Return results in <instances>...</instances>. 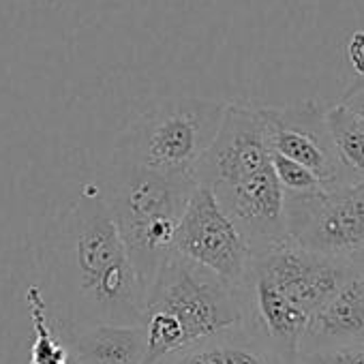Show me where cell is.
I'll return each instance as SVG.
<instances>
[{"label":"cell","mask_w":364,"mask_h":364,"mask_svg":"<svg viewBox=\"0 0 364 364\" xmlns=\"http://www.w3.org/2000/svg\"><path fill=\"white\" fill-rule=\"evenodd\" d=\"M171 251L180 253L230 283H240L251 264V247L215 193L196 185L182 210Z\"/></svg>","instance_id":"cell-6"},{"label":"cell","mask_w":364,"mask_h":364,"mask_svg":"<svg viewBox=\"0 0 364 364\" xmlns=\"http://www.w3.org/2000/svg\"><path fill=\"white\" fill-rule=\"evenodd\" d=\"M240 321L238 285L171 251L146 291L144 364H154Z\"/></svg>","instance_id":"cell-2"},{"label":"cell","mask_w":364,"mask_h":364,"mask_svg":"<svg viewBox=\"0 0 364 364\" xmlns=\"http://www.w3.org/2000/svg\"><path fill=\"white\" fill-rule=\"evenodd\" d=\"M251 266L309 315L355 272L351 262L315 253L289 238L253 255Z\"/></svg>","instance_id":"cell-8"},{"label":"cell","mask_w":364,"mask_h":364,"mask_svg":"<svg viewBox=\"0 0 364 364\" xmlns=\"http://www.w3.org/2000/svg\"><path fill=\"white\" fill-rule=\"evenodd\" d=\"M196 185V176L159 173L112 154L101 193L146 285L171 253L178 221Z\"/></svg>","instance_id":"cell-3"},{"label":"cell","mask_w":364,"mask_h":364,"mask_svg":"<svg viewBox=\"0 0 364 364\" xmlns=\"http://www.w3.org/2000/svg\"><path fill=\"white\" fill-rule=\"evenodd\" d=\"M63 341L69 347L73 364H144L146 336L139 323H97Z\"/></svg>","instance_id":"cell-13"},{"label":"cell","mask_w":364,"mask_h":364,"mask_svg":"<svg viewBox=\"0 0 364 364\" xmlns=\"http://www.w3.org/2000/svg\"><path fill=\"white\" fill-rule=\"evenodd\" d=\"M225 112L223 101L167 97L141 112L120 133L114 156L169 176H196Z\"/></svg>","instance_id":"cell-4"},{"label":"cell","mask_w":364,"mask_h":364,"mask_svg":"<svg viewBox=\"0 0 364 364\" xmlns=\"http://www.w3.org/2000/svg\"><path fill=\"white\" fill-rule=\"evenodd\" d=\"M364 338V277L355 270L309 319L300 349Z\"/></svg>","instance_id":"cell-12"},{"label":"cell","mask_w":364,"mask_h":364,"mask_svg":"<svg viewBox=\"0 0 364 364\" xmlns=\"http://www.w3.org/2000/svg\"><path fill=\"white\" fill-rule=\"evenodd\" d=\"M353 266H355V270H358V272H360V274L364 277V255H360V257H358V259L353 262Z\"/></svg>","instance_id":"cell-19"},{"label":"cell","mask_w":364,"mask_h":364,"mask_svg":"<svg viewBox=\"0 0 364 364\" xmlns=\"http://www.w3.org/2000/svg\"><path fill=\"white\" fill-rule=\"evenodd\" d=\"M294 364H364V338L300 349Z\"/></svg>","instance_id":"cell-17"},{"label":"cell","mask_w":364,"mask_h":364,"mask_svg":"<svg viewBox=\"0 0 364 364\" xmlns=\"http://www.w3.org/2000/svg\"><path fill=\"white\" fill-rule=\"evenodd\" d=\"M215 198L242 232L253 255L287 238L285 191L274 176L272 163L238 185L215 193Z\"/></svg>","instance_id":"cell-10"},{"label":"cell","mask_w":364,"mask_h":364,"mask_svg":"<svg viewBox=\"0 0 364 364\" xmlns=\"http://www.w3.org/2000/svg\"><path fill=\"white\" fill-rule=\"evenodd\" d=\"M154 364H294V360L262 332L240 321Z\"/></svg>","instance_id":"cell-11"},{"label":"cell","mask_w":364,"mask_h":364,"mask_svg":"<svg viewBox=\"0 0 364 364\" xmlns=\"http://www.w3.org/2000/svg\"><path fill=\"white\" fill-rule=\"evenodd\" d=\"M272 169L285 196H304L326 189L323 182L309 167L285 154L272 152Z\"/></svg>","instance_id":"cell-16"},{"label":"cell","mask_w":364,"mask_h":364,"mask_svg":"<svg viewBox=\"0 0 364 364\" xmlns=\"http://www.w3.org/2000/svg\"><path fill=\"white\" fill-rule=\"evenodd\" d=\"M28 311H31V323H33V343H31V360L28 364H73V358L69 353L67 343L58 334L48 300L41 287L33 285L26 294Z\"/></svg>","instance_id":"cell-15"},{"label":"cell","mask_w":364,"mask_h":364,"mask_svg":"<svg viewBox=\"0 0 364 364\" xmlns=\"http://www.w3.org/2000/svg\"><path fill=\"white\" fill-rule=\"evenodd\" d=\"M272 163L262 107L225 103L219 131L196 167V180L213 193L234 187Z\"/></svg>","instance_id":"cell-7"},{"label":"cell","mask_w":364,"mask_h":364,"mask_svg":"<svg viewBox=\"0 0 364 364\" xmlns=\"http://www.w3.org/2000/svg\"><path fill=\"white\" fill-rule=\"evenodd\" d=\"M323 114L326 107L317 101H302L287 107H262L272 152L302 163L323 182L326 189H330L349 180L332 148Z\"/></svg>","instance_id":"cell-9"},{"label":"cell","mask_w":364,"mask_h":364,"mask_svg":"<svg viewBox=\"0 0 364 364\" xmlns=\"http://www.w3.org/2000/svg\"><path fill=\"white\" fill-rule=\"evenodd\" d=\"M50 317L60 336L97 323H139L148 285L97 187L63 215L48 247Z\"/></svg>","instance_id":"cell-1"},{"label":"cell","mask_w":364,"mask_h":364,"mask_svg":"<svg viewBox=\"0 0 364 364\" xmlns=\"http://www.w3.org/2000/svg\"><path fill=\"white\" fill-rule=\"evenodd\" d=\"M285 223L296 245L353 264L364 255V178L285 196Z\"/></svg>","instance_id":"cell-5"},{"label":"cell","mask_w":364,"mask_h":364,"mask_svg":"<svg viewBox=\"0 0 364 364\" xmlns=\"http://www.w3.org/2000/svg\"><path fill=\"white\" fill-rule=\"evenodd\" d=\"M326 127L347 180L364 178V122L343 103L326 107Z\"/></svg>","instance_id":"cell-14"},{"label":"cell","mask_w":364,"mask_h":364,"mask_svg":"<svg viewBox=\"0 0 364 364\" xmlns=\"http://www.w3.org/2000/svg\"><path fill=\"white\" fill-rule=\"evenodd\" d=\"M345 107H349L362 122H364V75L355 82V84H351V88L347 90V95L343 97V101H341Z\"/></svg>","instance_id":"cell-18"}]
</instances>
